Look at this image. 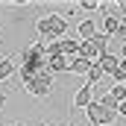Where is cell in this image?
Listing matches in <instances>:
<instances>
[{
	"label": "cell",
	"mask_w": 126,
	"mask_h": 126,
	"mask_svg": "<svg viewBox=\"0 0 126 126\" xmlns=\"http://www.w3.org/2000/svg\"><path fill=\"white\" fill-rule=\"evenodd\" d=\"M109 94L114 97V100H117V103H126V85H114V88H111V91H109Z\"/></svg>",
	"instance_id": "e0dca14e"
},
{
	"label": "cell",
	"mask_w": 126,
	"mask_h": 126,
	"mask_svg": "<svg viewBox=\"0 0 126 126\" xmlns=\"http://www.w3.org/2000/svg\"><path fill=\"white\" fill-rule=\"evenodd\" d=\"M47 70L56 76V73H64V70H70V59H64V56H56V59H47Z\"/></svg>",
	"instance_id": "7c38bea8"
},
{
	"label": "cell",
	"mask_w": 126,
	"mask_h": 126,
	"mask_svg": "<svg viewBox=\"0 0 126 126\" xmlns=\"http://www.w3.org/2000/svg\"><path fill=\"white\" fill-rule=\"evenodd\" d=\"M100 106H103V109H109V111H117V109H120V103H117L111 94H103V97H100Z\"/></svg>",
	"instance_id": "9a60e30c"
},
{
	"label": "cell",
	"mask_w": 126,
	"mask_h": 126,
	"mask_svg": "<svg viewBox=\"0 0 126 126\" xmlns=\"http://www.w3.org/2000/svg\"><path fill=\"white\" fill-rule=\"evenodd\" d=\"M97 64L103 67V73H106V76H114V73L120 70V56H117V53H106V56H100V59H97Z\"/></svg>",
	"instance_id": "5b68a950"
},
{
	"label": "cell",
	"mask_w": 126,
	"mask_h": 126,
	"mask_svg": "<svg viewBox=\"0 0 126 126\" xmlns=\"http://www.w3.org/2000/svg\"><path fill=\"white\" fill-rule=\"evenodd\" d=\"M6 100H9V97H6V94H3V91H0V109L6 106Z\"/></svg>",
	"instance_id": "ffe728a7"
},
{
	"label": "cell",
	"mask_w": 126,
	"mask_h": 126,
	"mask_svg": "<svg viewBox=\"0 0 126 126\" xmlns=\"http://www.w3.org/2000/svg\"><path fill=\"white\" fill-rule=\"evenodd\" d=\"M94 64H97V62H88V59L76 56V59H70V73H79V76H88V70H91Z\"/></svg>",
	"instance_id": "8fae6325"
},
{
	"label": "cell",
	"mask_w": 126,
	"mask_h": 126,
	"mask_svg": "<svg viewBox=\"0 0 126 126\" xmlns=\"http://www.w3.org/2000/svg\"><path fill=\"white\" fill-rule=\"evenodd\" d=\"M85 114H88V123H91V126H111L114 120H117V111L103 109V106H100V100H94V103L85 109Z\"/></svg>",
	"instance_id": "3957f363"
},
{
	"label": "cell",
	"mask_w": 126,
	"mask_h": 126,
	"mask_svg": "<svg viewBox=\"0 0 126 126\" xmlns=\"http://www.w3.org/2000/svg\"><path fill=\"white\" fill-rule=\"evenodd\" d=\"M91 103H94V91H91V85H82V88L73 94V106H76V109H88Z\"/></svg>",
	"instance_id": "52a82bcc"
},
{
	"label": "cell",
	"mask_w": 126,
	"mask_h": 126,
	"mask_svg": "<svg viewBox=\"0 0 126 126\" xmlns=\"http://www.w3.org/2000/svg\"><path fill=\"white\" fill-rule=\"evenodd\" d=\"M109 41H111V38H109V35H103V32H97L94 38H91V41H88V44H91V47H94V53H97V59H100V56H106V53H109Z\"/></svg>",
	"instance_id": "30bf717a"
},
{
	"label": "cell",
	"mask_w": 126,
	"mask_h": 126,
	"mask_svg": "<svg viewBox=\"0 0 126 126\" xmlns=\"http://www.w3.org/2000/svg\"><path fill=\"white\" fill-rule=\"evenodd\" d=\"M38 35H44L47 41H62L67 35V18L62 12H47L44 18H38Z\"/></svg>",
	"instance_id": "6da1fadb"
},
{
	"label": "cell",
	"mask_w": 126,
	"mask_h": 126,
	"mask_svg": "<svg viewBox=\"0 0 126 126\" xmlns=\"http://www.w3.org/2000/svg\"><path fill=\"white\" fill-rule=\"evenodd\" d=\"M62 56V41H47V59Z\"/></svg>",
	"instance_id": "2e32d148"
},
{
	"label": "cell",
	"mask_w": 126,
	"mask_h": 126,
	"mask_svg": "<svg viewBox=\"0 0 126 126\" xmlns=\"http://www.w3.org/2000/svg\"><path fill=\"white\" fill-rule=\"evenodd\" d=\"M76 32H79V41H91L100 30H97L94 18H82V21H79V27H76Z\"/></svg>",
	"instance_id": "8992f818"
},
{
	"label": "cell",
	"mask_w": 126,
	"mask_h": 126,
	"mask_svg": "<svg viewBox=\"0 0 126 126\" xmlns=\"http://www.w3.org/2000/svg\"><path fill=\"white\" fill-rule=\"evenodd\" d=\"M117 114H120V117H126V103H120V109H117Z\"/></svg>",
	"instance_id": "d6986e66"
},
{
	"label": "cell",
	"mask_w": 126,
	"mask_h": 126,
	"mask_svg": "<svg viewBox=\"0 0 126 126\" xmlns=\"http://www.w3.org/2000/svg\"><path fill=\"white\" fill-rule=\"evenodd\" d=\"M79 6H82L85 12H100V3H97V0H82Z\"/></svg>",
	"instance_id": "ac0fdd59"
},
{
	"label": "cell",
	"mask_w": 126,
	"mask_h": 126,
	"mask_svg": "<svg viewBox=\"0 0 126 126\" xmlns=\"http://www.w3.org/2000/svg\"><path fill=\"white\" fill-rule=\"evenodd\" d=\"M79 47H82L79 38H62V56L64 59H76L79 56Z\"/></svg>",
	"instance_id": "ba28073f"
},
{
	"label": "cell",
	"mask_w": 126,
	"mask_h": 126,
	"mask_svg": "<svg viewBox=\"0 0 126 126\" xmlns=\"http://www.w3.org/2000/svg\"><path fill=\"white\" fill-rule=\"evenodd\" d=\"M15 67H18V64H15L12 56H3V59H0V82H3V79H9V76L15 73Z\"/></svg>",
	"instance_id": "4fadbf2b"
},
{
	"label": "cell",
	"mask_w": 126,
	"mask_h": 126,
	"mask_svg": "<svg viewBox=\"0 0 126 126\" xmlns=\"http://www.w3.org/2000/svg\"><path fill=\"white\" fill-rule=\"evenodd\" d=\"M120 30V18L114 15V12H109V15H103V35H114V32Z\"/></svg>",
	"instance_id": "9c48e42d"
},
{
	"label": "cell",
	"mask_w": 126,
	"mask_h": 126,
	"mask_svg": "<svg viewBox=\"0 0 126 126\" xmlns=\"http://www.w3.org/2000/svg\"><path fill=\"white\" fill-rule=\"evenodd\" d=\"M103 76H106V73H103V67H100V64H94V67L88 70V76H85V85H91V88H94Z\"/></svg>",
	"instance_id": "5bb4252c"
},
{
	"label": "cell",
	"mask_w": 126,
	"mask_h": 126,
	"mask_svg": "<svg viewBox=\"0 0 126 126\" xmlns=\"http://www.w3.org/2000/svg\"><path fill=\"white\" fill-rule=\"evenodd\" d=\"M53 82H56V76H53L50 70H44V73H38L30 85H27V91H30L32 97H50V91H53Z\"/></svg>",
	"instance_id": "277c9868"
},
{
	"label": "cell",
	"mask_w": 126,
	"mask_h": 126,
	"mask_svg": "<svg viewBox=\"0 0 126 126\" xmlns=\"http://www.w3.org/2000/svg\"><path fill=\"white\" fill-rule=\"evenodd\" d=\"M21 56H24V64L27 67H32V70H47V44L44 41H32V44H27L24 50H21Z\"/></svg>",
	"instance_id": "7a4b0ae2"
}]
</instances>
